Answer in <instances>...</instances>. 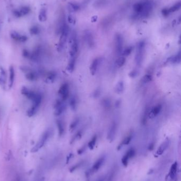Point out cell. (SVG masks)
Here are the masks:
<instances>
[{"label":"cell","instance_id":"cell-3","mask_svg":"<svg viewBox=\"0 0 181 181\" xmlns=\"http://www.w3.org/2000/svg\"><path fill=\"white\" fill-rule=\"evenodd\" d=\"M70 44L69 54L70 57H76L79 50V43L78 40L77 35L76 32H73L70 36L69 39Z\"/></svg>","mask_w":181,"mask_h":181},{"label":"cell","instance_id":"cell-6","mask_svg":"<svg viewBox=\"0 0 181 181\" xmlns=\"http://www.w3.org/2000/svg\"><path fill=\"white\" fill-rule=\"evenodd\" d=\"M70 88L68 83L63 84L58 90V94L61 96V100L63 101L66 100L69 96Z\"/></svg>","mask_w":181,"mask_h":181},{"label":"cell","instance_id":"cell-26","mask_svg":"<svg viewBox=\"0 0 181 181\" xmlns=\"http://www.w3.org/2000/svg\"><path fill=\"white\" fill-rule=\"evenodd\" d=\"M70 107L73 111H76L77 108L78 101L77 97L75 96H72L69 100Z\"/></svg>","mask_w":181,"mask_h":181},{"label":"cell","instance_id":"cell-10","mask_svg":"<svg viewBox=\"0 0 181 181\" xmlns=\"http://www.w3.org/2000/svg\"><path fill=\"white\" fill-rule=\"evenodd\" d=\"M135 149L131 148V149H129V150H127V151L126 152V153L123 156V157L122 158V160H121V162H122V163L123 166H125V167L127 166L129 159L133 158L135 156Z\"/></svg>","mask_w":181,"mask_h":181},{"label":"cell","instance_id":"cell-21","mask_svg":"<svg viewBox=\"0 0 181 181\" xmlns=\"http://www.w3.org/2000/svg\"><path fill=\"white\" fill-rule=\"evenodd\" d=\"M9 73H10V75H9V87L10 88H11L13 85V84H14L15 78V70L14 69V67L12 66L10 67Z\"/></svg>","mask_w":181,"mask_h":181},{"label":"cell","instance_id":"cell-39","mask_svg":"<svg viewBox=\"0 0 181 181\" xmlns=\"http://www.w3.org/2000/svg\"><path fill=\"white\" fill-rule=\"evenodd\" d=\"M138 71L137 69H133L131 70L129 74V77H131L132 78H135L138 76Z\"/></svg>","mask_w":181,"mask_h":181},{"label":"cell","instance_id":"cell-15","mask_svg":"<svg viewBox=\"0 0 181 181\" xmlns=\"http://www.w3.org/2000/svg\"><path fill=\"white\" fill-rule=\"evenodd\" d=\"M181 54L180 51L177 54H175L168 57L167 59V62L171 64H178L181 63Z\"/></svg>","mask_w":181,"mask_h":181},{"label":"cell","instance_id":"cell-2","mask_svg":"<svg viewBox=\"0 0 181 181\" xmlns=\"http://www.w3.org/2000/svg\"><path fill=\"white\" fill-rule=\"evenodd\" d=\"M69 27L64 22L63 24L61 30L60 31L61 36L58 46V51H61L64 49L69 36Z\"/></svg>","mask_w":181,"mask_h":181},{"label":"cell","instance_id":"cell-20","mask_svg":"<svg viewBox=\"0 0 181 181\" xmlns=\"http://www.w3.org/2000/svg\"><path fill=\"white\" fill-rule=\"evenodd\" d=\"M105 158L104 157H101L100 158L98 159L95 163L93 164V165L92 167V170L93 172H97L100 169V168L101 167L103 166V164H104Z\"/></svg>","mask_w":181,"mask_h":181},{"label":"cell","instance_id":"cell-43","mask_svg":"<svg viewBox=\"0 0 181 181\" xmlns=\"http://www.w3.org/2000/svg\"><path fill=\"white\" fill-rule=\"evenodd\" d=\"M30 54H31L30 52H29L28 50L26 49L23 50V56L27 58H30Z\"/></svg>","mask_w":181,"mask_h":181},{"label":"cell","instance_id":"cell-19","mask_svg":"<svg viewBox=\"0 0 181 181\" xmlns=\"http://www.w3.org/2000/svg\"><path fill=\"white\" fill-rule=\"evenodd\" d=\"M26 71L25 77L28 80L30 81H35L37 79V74L34 71L30 69L25 70Z\"/></svg>","mask_w":181,"mask_h":181},{"label":"cell","instance_id":"cell-24","mask_svg":"<svg viewBox=\"0 0 181 181\" xmlns=\"http://www.w3.org/2000/svg\"><path fill=\"white\" fill-rule=\"evenodd\" d=\"M76 57H70L67 66V70L70 73H72L76 64Z\"/></svg>","mask_w":181,"mask_h":181},{"label":"cell","instance_id":"cell-9","mask_svg":"<svg viewBox=\"0 0 181 181\" xmlns=\"http://www.w3.org/2000/svg\"><path fill=\"white\" fill-rule=\"evenodd\" d=\"M102 58L101 57H96L91 62L90 66V72L93 75H95L97 73L99 67L101 63L102 62Z\"/></svg>","mask_w":181,"mask_h":181},{"label":"cell","instance_id":"cell-17","mask_svg":"<svg viewBox=\"0 0 181 181\" xmlns=\"http://www.w3.org/2000/svg\"><path fill=\"white\" fill-rule=\"evenodd\" d=\"M177 170H178V163L177 162H175L172 165L170 169L169 176L170 178L171 179V180L174 181L176 179V177L177 176Z\"/></svg>","mask_w":181,"mask_h":181},{"label":"cell","instance_id":"cell-22","mask_svg":"<svg viewBox=\"0 0 181 181\" xmlns=\"http://www.w3.org/2000/svg\"><path fill=\"white\" fill-rule=\"evenodd\" d=\"M39 107L40 106L38 105L33 103L32 106L29 109V110L27 111V116L29 117H32L35 116L38 111Z\"/></svg>","mask_w":181,"mask_h":181},{"label":"cell","instance_id":"cell-25","mask_svg":"<svg viewBox=\"0 0 181 181\" xmlns=\"http://www.w3.org/2000/svg\"><path fill=\"white\" fill-rule=\"evenodd\" d=\"M68 10L70 12L73 13L78 11L80 10V7L79 4L73 3V2H69L68 4Z\"/></svg>","mask_w":181,"mask_h":181},{"label":"cell","instance_id":"cell-28","mask_svg":"<svg viewBox=\"0 0 181 181\" xmlns=\"http://www.w3.org/2000/svg\"><path fill=\"white\" fill-rule=\"evenodd\" d=\"M126 63V57L123 56H120L116 61L115 65L118 68H121L123 67Z\"/></svg>","mask_w":181,"mask_h":181},{"label":"cell","instance_id":"cell-40","mask_svg":"<svg viewBox=\"0 0 181 181\" xmlns=\"http://www.w3.org/2000/svg\"><path fill=\"white\" fill-rule=\"evenodd\" d=\"M68 21L69 23H70V24H75L76 22L74 17L71 14H70L68 16Z\"/></svg>","mask_w":181,"mask_h":181},{"label":"cell","instance_id":"cell-11","mask_svg":"<svg viewBox=\"0 0 181 181\" xmlns=\"http://www.w3.org/2000/svg\"><path fill=\"white\" fill-rule=\"evenodd\" d=\"M21 93L24 96H26L29 100H30L32 101L35 99V97L38 94V93L26 87H23L21 89Z\"/></svg>","mask_w":181,"mask_h":181},{"label":"cell","instance_id":"cell-8","mask_svg":"<svg viewBox=\"0 0 181 181\" xmlns=\"http://www.w3.org/2000/svg\"><path fill=\"white\" fill-rule=\"evenodd\" d=\"M117 129H118L117 123L115 121H113L110 126V127L109 128L108 132H107V138L108 140H109L110 142H112L113 140H114L117 134Z\"/></svg>","mask_w":181,"mask_h":181},{"label":"cell","instance_id":"cell-31","mask_svg":"<svg viewBox=\"0 0 181 181\" xmlns=\"http://www.w3.org/2000/svg\"><path fill=\"white\" fill-rule=\"evenodd\" d=\"M56 73L54 71H50L47 74L46 80L49 82H53L56 78Z\"/></svg>","mask_w":181,"mask_h":181},{"label":"cell","instance_id":"cell-7","mask_svg":"<svg viewBox=\"0 0 181 181\" xmlns=\"http://www.w3.org/2000/svg\"><path fill=\"white\" fill-rule=\"evenodd\" d=\"M64 101L62 100H57L54 105V115L55 116H60L65 111L66 109Z\"/></svg>","mask_w":181,"mask_h":181},{"label":"cell","instance_id":"cell-38","mask_svg":"<svg viewBox=\"0 0 181 181\" xmlns=\"http://www.w3.org/2000/svg\"><path fill=\"white\" fill-rule=\"evenodd\" d=\"M29 31H30V33L31 34V35H38L39 33L40 30H39V28L38 27H37V26H33L30 29Z\"/></svg>","mask_w":181,"mask_h":181},{"label":"cell","instance_id":"cell-23","mask_svg":"<svg viewBox=\"0 0 181 181\" xmlns=\"http://www.w3.org/2000/svg\"><path fill=\"white\" fill-rule=\"evenodd\" d=\"M56 124H57V127H58V135H59L60 137H61L64 135V134L65 132L64 124L61 120H58L56 121Z\"/></svg>","mask_w":181,"mask_h":181},{"label":"cell","instance_id":"cell-36","mask_svg":"<svg viewBox=\"0 0 181 181\" xmlns=\"http://www.w3.org/2000/svg\"><path fill=\"white\" fill-rule=\"evenodd\" d=\"M181 2H177V3L174 4L173 6H172L170 9H168V10H169L170 13H173V12H175L177 11L178 10H179L180 9V8H181Z\"/></svg>","mask_w":181,"mask_h":181},{"label":"cell","instance_id":"cell-45","mask_svg":"<svg viewBox=\"0 0 181 181\" xmlns=\"http://www.w3.org/2000/svg\"><path fill=\"white\" fill-rule=\"evenodd\" d=\"M99 94H100V92H99V90H97L95 92V93H94V95L96 96V97H97L98 96H99Z\"/></svg>","mask_w":181,"mask_h":181},{"label":"cell","instance_id":"cell-16","mask_svg":"<svg viewBox=\"0 0 181 181\" xmlns=\"http://www.w3.org/2000/svg\"><path fill=\"white\" fill-rule=\"evenodd\" d=\"M11 37L16 41H18L23 43L26 41L28 39L27 36L20 35L18 32L15 31H12L11 33Z\"/></svg>","mask_w":181,"mask_h":181},{"label":"cell","instance_id":"cell-32","mask_svg":"<svg viewBox=\"0 0 181 181\" xmlns=\"http://www.w3.org/2000/svg\"><path fill=\"white\" fill-rule=\"evenodd\" d=\"M97 140V137L96 135H95L94 136H93V138L91 139V140L89 141V142L88 143V147L90 149L92 150L94 148V147L96 145V143Z\"/></svg>","mask_w":181,"mask_h":181},{"label":"cell","instance_id":"cell-33","mask_svg":"<svg viewBox=\"0 0 181 181\" xmlns=\"http://www.w3.org/2000/svg\"><path fill=\"white\" fill-rule=\"evenodd\" d=\"M80 118H77L73 120V121L70 124V130L71 131H73L79 125V124L80 123Z\"/></svg>","mask_w":181,"mask_h":181},{"label":"cell","instance_id":"cell-1","mask_svg":"<svg viewBox=\"0 0 181 181\" xmlns=\"http://www.w3.org/2000/svg\"><path fill=\"white\" fill-rule=\"evenodd\" d=\"M146 42L145 40H141L138 43L137 45L136 54L135 56V62L138 66H141L144 59L145 54Z\"/></svg>","mask_w":181,"mask_h":181},{"label":"cell","instance_id":"cell-29","mask_svg":"<svg viewBox=\"0 0 181 181\" xmlns=\"http://www.w3.org/2000/svg\"><path fill=\"white\" fill-rule=\"evenodd\" d=\"M5 83V72L1 67H0V85L4 86Z\"/></svg>","mask_w":181,"mask_h":181},{"label":"cell","instance_id":"cell-12","mask_svg":"<svg viewBox=\"0 0 181 181\" xmlns=\"http://www.w3.org/2000/svg\"><path fill=\"white\" fill-rule=\"evenodd\" d=\"M84 37H85V41L87 44V45L89 47L91 48H93L95 46V43L93 34L88 30L85 31Z\"/></svg>","mask_w":181,"mask_h":181},{"label":"cell","instance_id":"cell-35","mask_svg":"<svg viewBox=\"0 0 181 181\" xmlns=\"http://www.w3.org/2000/svg\"><path fill=\"white\" fill-rule=\"evenodd\" d=\"M133 49V47H127L124 50H123L122 53V56H123L125 57L129 56L132 53Z\"/></svg>","mask_w":181,"mask_h":181},{"label":"cell","instance_id":"cell-47","mask_svg":"<svg viewBox=\"0 0 181 181\" xmlns=\"http://www.w3.org/2000/svg\"><path fill=\"white\" fill-rule=\"evenodd\" d=\"M97 181H104V178H99Z\"/></svg>","mask_w":181,"mask_h":181},{"label":"cell","instance_id":"cell-27","mask_svg":"<svg viewBox=\"0 0 181 181\" xmlns=\"http://www.w3.org/2000/svg\"><path fill=\"white\" fill-rule=\"evenodd\" d=\"M124 90V84L123 81H121L119 82L116 85L115 91L117 94H122Z\"/></svg>","mask_w":181,"mask_h":181},{"label":"cell","instance_id":"cell-41","mask_svg":"<svg viewBox=\"0 0 181 181\" xmlns=\"http://www.w3.org/2000/svg\"><path fill=\"white\" fill-rule=\"evenodd\" d=\"M162 16L164 17H167L170 15V13L168 10V9L167 8H164L162 10Z\"/></svg>","mask_w":181,"mask_h":181},{"label":"cell","instance_id":"cell-42","mask_svg":"<svg viewBox=\"0 0 181 181\" xmlns=\"http://www.w3.org/2000/svg\"><path fill=\"white\" fill-rule=\"evenodd\" d=\"M103 103L104 104V107L108 108L111 107V101L108 100V99L104 100Z\"/></svg>","mask_w":181,"mask_h":181},{"label":"cell","instance_id":"cell-30","mask_svg":"<svg viewBox=\"0 0 181 181\" xmlns=\"http://www.w3.org/2000/svg\"><path fill=\"white\" fill-rule=\"evenodd\" d=\"M38 19L40 22H45L47 20L46 10L45 9H42L39 12Z\"/></svg>","mask_w":181,"mask_h":181},{"label":"cell","instance_id":"cell-4","mask_svg":"<svg viewBox=\"0 0 181 181\" xmlns=\"http://www.w3.org/2000/svg\"><path fill=\"white\" fill-rule=\"evenodd\" d=\"M51 135H52V131L50 129H48L46 131H45L42 134L40 138L37 143V144L31 149V152L36 153L38 151L39 149H40L42 147L46 144V143L49 140V139L50 138Z\"/></svg>","mask_w":181,"mask_h":181},{"label":"cell","instance_id":"cell-46","mask_svg":"<svg viewBox=\"0 0 181 181\" xmlns=\"http://www.w3.org/2000/svg\"><path fill=\"white\" fill-rule=\"evenodd\" d=\"M154 147V143H151L149 146V149L150 150H152V149Z\"/></svg>","mask_w":181,"mask_h":181},{"label":"cell","instance_id":"cell-48","mask_svg":"<svg viewBox=\"0 0 181 181\" xmlns=\"http://www.w3.org/2000/svg\"><path fill=\"white\" fill-rule=\"evenodd\" d=\"M63 1H66V0H63Z\"/></svg>","mask_w":181,"mask_h":181},{"label":"cell","instance_id":"cell-5","mask_svg":"<svg viewBox=\"0 0 181 181\" xmlns=\"http://www.w3.org/2000/svg\"><path fill=\"white\" fill-rule=\"evenodd\" d=\"M115 48L116 54L119 56H121L123 50V39L119 34H117L115 37Z\"/></svg>","mask_w":181,"mask_h":181},{"label":"cell","instance_id":"cell-13","mask_svg":"<svg viewBox=\"0 0 181 181\" xmlns=\"http://www.w3.org/2000/svg\"><path fill=\"white\" fill-rule=\"evenodd\" d=\"M162 106L161 104H157L156 105H154L148 113V116L149 117V118L154 119L156 118L162 111Z\"/></svg>","mask_w":181,"mask_h":181},{"label":"cell","instance_id":"cell-34","mask_svg":"<svg viewBox=\"0 0 181 181\" xmlns=\"http://www.w3.org/2000/svg\"><path fill=\"white\" fill-rule=\"evenodd\" d=\"M133 138V135L132 134H130L127 136L124 139L123 141L122 142V143H121V145H119V146H122L124 145H129L130 143H131V140Z\"/></svg>","mask_w":181,"mask_h":181},{"label":"cell","instance_id":"cell-37","mask_svg":"<svg viewBox=\"0 0 181 181\" xmlns=\"http://www.w3.org/2000/svg\"><path fill=\"white\" fill-rule=\"evenodd\" d=\"M153 77L151 74H147L142 78V82L143 84H147L148 83H150V82L152 81Z\"/></svg>","mask_w":181,"mask_h":181},{"label":"cell","instance_id":"cell-14","mask_svg":"<svg viewBox=\"0 0 181 181\" xmlns=\"http://www.w3.org/2000/svg\"><path fill=\"white\" fill-rule=\"evenodd\" d=\"M30 8L28 7H23L19 10H16L13 12L14 15L17 18H20L27 15L30 12Z\"/></svg>","mask_w":181,"mask_h":181},{"label":"cell","instance_id":"cell-18","mask_svg":"<svg viewBox=\"0 0 181 181\" xmlns=\"http://www.w3.org/2000/svg\"><path fill=\"white\" fill-rule=\"evenodd\" d=\"M170 145V141L168 139L164 142L161 144V145L159 147L157 151V154L158 155H161L162 154L164 153V152L168 148Z\"/></svg>","mask_w":181,"mask_h":181},{"label":"cell","instance_id":"cell-44","mask_svg":"<svg viewBox=\"0 0 181 181\" xmlns=\"http://www.w3.org/2000/svg\"><path fill=\"white\" fill-rule=\"evenodd\" d=\"M97 19H98V16H93L91 18V22H95L97 21Z\"/></svg>","mask_w":181,"mask_h":181}]
</instances>
